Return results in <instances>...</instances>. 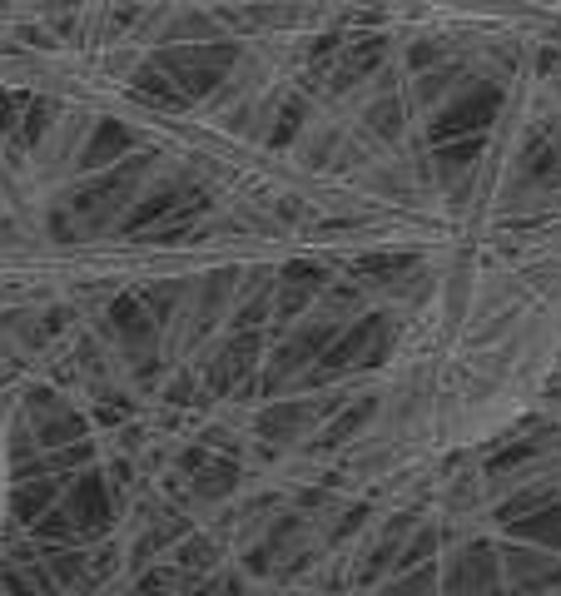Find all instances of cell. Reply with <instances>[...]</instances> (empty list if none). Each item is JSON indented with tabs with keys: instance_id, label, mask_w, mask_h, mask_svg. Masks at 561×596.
I'll return each instance as SVG.
<instances>
[{
	"instance_id": "6da1fadb",
	"label": "cell",
	"mask_w": 561,
	"mask_h": 596,
	"mask_svg": "<svg viewBox=\"0 0 561 596\" xmlns=\"http://www.w3.org/2000/svg\"><path fill=\"white\" fill-rule=\"evenodd\" d=\"M497 115V90H482L472 100H462L457 110H447L437 125H432V140H447V135H467V130H482L487 120Z\"/></svg>"
},
{
	"instance_id": "7a4b0ae2",
	"label": "cell",
	"mask_w": 561,
	"mask_h": 596,
	"mask_svg": "<svg viewBox=\"0 0 561 596\" xmlns=\"http://www.w3.org/2000/svg\"><path fill=\"white\" fill-rule=\"evenodd\" d=\"M522 532H527V537H542V542H552V547H561V507L542 512L537 522H522Z\"/></svg>"
}]
</instances>
